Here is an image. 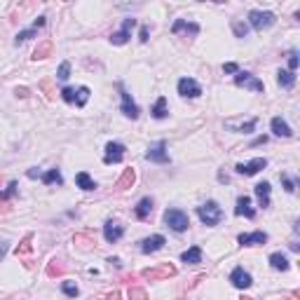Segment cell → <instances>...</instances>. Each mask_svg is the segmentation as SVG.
Returning <instances> with one entry per match:
<instances>
[{"instance_id":"obj_34","label":"cell","mask_w":300,"mask_h":300,"mask_svg":"<svg viewBox=\"0 0 300 300\" xmlns=\"http://www.w3.org/2000/svg\"><path fill=\"white\" fill-rule=\"evenodd\" d=\"M87 99H89V87H80V89H77V94H75V103L82 108L87 103Z\"/></svg>"},{"instance_id":"obj_15","label":"cell","mask_w":300,"mask_h":300,"mask_svg":"<svg viewBox=\"0 0 300 300\" xmlns=\"http://www.w3.org/2000/svg\"><path fill=\"white\" fill-rule=\"evenodd\" d=\"M235 214H237V216H247V218H253V216H256V209L251 206V197H247V195H242V197L237 200Z\"/></svg>"},{"instance_id":"obj_51","label":"cell","mask_w":300,"mask_h":300,"mask_svg":"<svg viewBox=\"0 0 300 300\" xmlns=\"http://www.w3.org/2000/svg\"><path fill=\"white\" fill-rule=\"evenodd\" d=\"M108 300H122V298H120V293H118V291H113V293L108 296Z\"/></svg>"},{"instance_id":"obj_40","label":"cell","mask_w":300,"mask_h":300,"mask_svg":"<svg viewBox=\"0 0 300 300\" xmlns=\"http://www.w3.org/2000/svg\"><path fill=\"white\" fill-rule=\"evenodd\" d=\"M296 68H298V52L291 50L289 52V71L291 73H296Z\"/></svg>"},{"instance_id":"obj_46","label":"cell","mask_w":300,"mask_h":300,"mask_svg":"<svg viewBox=\"0 0 300 300\" xmlns=\"http://www.w3.org/2000/svg\"><path fill=\"white\" fill-rule=\"evenodd\" d=\"M40 87H43L45 92H47V99H54V94H52V85H50V82H43Z\"/></svg>"},{"instance_id":"obj_5","label":"cell","mask_w":300,"mask_h":300,"mask_svg":"<svg viewBox=\"0 0 300 300\" xmlns=\"http://www.w3.org/2000/svg\"><path fill=\"white\" fill-rule=\"evenodd\" d=\"M178 94L185 99H197L202 97V87L193 77H183V80H178Z\"/></svg>"},{"instance_id":"obj_7","label":"cell","mask_w":300,"mask_h":300,"mask_svg":"<svg viewBox=\"0 0 300 300\" xmlns=\"http://www.w3.org/2000/svg\"><path fill=\"white\" fill-rule=\"evenodd\" d=\"M235 82H237V87H249V89H253V92H263V89H265V85H263L258 77H253L251 73H244V71H239V73L235 75Z\"/></svg>"},{"instance_id":"obj_28","label":"cell","mask_w":300,"mask_h":300,"mask_svg":"<svg viewBox=\"0 0 300 300\" xmlns=\"http://www.w3.org/2000/svg\"><path fill=\"white\" fill-rule=\"evenodd\" d=\"M277 80H279V85L284 87V89H291V87L296 85V73H291V71H279Z\"/></svg>"},{"instance_id":"obj_10","label":"cell","mask_w":300,"mask_h":300,"mask_svg":"<svg viewBox=\"0 0 300 300\" xmlns=\"http://www.w3.org/2000/svg\"><path fill=\"white\" fill-rule=\"evenodd\" d=\"M122 235H125V227L120 223H115V221H108V223L103 225V237H106V242H110V244L120 242Z\"/></svg>"},{"instance_id":"obj_25","label":"cell","mask_w":300,"mask_h":300,"mask_svg":"<svg viewBox=\"0 0 300 300\" xmlns=\"http://www.w3.org/2000/svg\"><path fill=\"white\" fill-rule=\"evenodd\" d=\"M66 275V265H64V260H50L47 263V277H64Z\"/></svg>"},{"instance_id":"obj_22","label":"cell","mask_w":300,"mask_h":300,"mask_svg":"<svg viewBox=\"0 0 300 300\" xmlns=\"http://www.w3.org/2000/svg\"><path fill=\"white\" fill-rule=\"evenodd\" d=\"M134 181H136L134 169H125V174H122V176L118 178V183H115V188H118V190H127V188L134 185Z\"/></svg>"},{"instance_id":"obj_16","label":"cell","mask_w":300,"mask_h":300,"mask_svg":"<svg viewBox=\"0 0 300 300\" xmlns=\"http://www.w3.org/2000/svg\"><path fill=\"white\" fill-rule=\"evenodd\" d=\"M242 247H253V244H265L268 242V235L265 232H249V235H239L237 239Z\"/></svg>"},{"instance_id":"obj_54","label":"cell","mask_w":300,"mask_h":300,"mask_svg":"<svg viewBox=\"0 0 300 300\" xmlns=\"http://www.w3.org/2000/svg\"><path fill=\"white\" fill-rule=\"evenodd\" d=\"M239 300H251V298H239Z\"/></svg>"},{"instance_id":"obj_31","label":"cell","mask_w":300,"mask_h":300,"mask_svg":"<svg viewBox=\"0 0 300 300\" xmlns=\"http://www.w3.org/2000/svg\"><path fill=\"white\" fill-rule=\"evenodd\" d=\"M31 242H33V235H26L22 242H19V247L14 249V253H17V256H26V253H31V251H33Z\"/></svg>"},{"instance_id":"obj_3","label":"cell","mask_w":300,"mask_h":300,"mask_svg":"<svg viewBox=\"0 0 300 300\" xmlns=\"http://www.w3.org/2000/svg\"><path fill=\"white\" fill-rule=\"evenodd\" d=\"M164 223L169 225L174 232H183V230H188L190 221H188V216L183 214L181 209H167L164 211Z\"/></svg>"},{"instance_id":"obj_47","label":"cell","mask_w":300,"mask_h":300,"mask_svg":"<svg viewBox=\"0 0 300 300\" xmlns=\"http://www.w3.org/2000/svg\"><path fill=\"white\" fill-rule=\"evenodd\" d=\"M5 253H7V242H0V260H2Z\"/></svg>"},{"instance_id":"obj_27","label":"cell","mask_w":300,"mask_h":300,"mask_svg":"<svg viewBox=\"0 0 300 300\" xmlns=\"http://www.w3.org/2000/svg\"><path fill=\"white\" fill-rule=\"evenodd\" d=\"M183 263H188V265H195V263H200L202 260V249L200 247H193V249H188L185 253L181 256Z\"/></svg>"},{"instance_id":"obj_36","label":"cell","mask_w":300,"mask_h":300,"mask_svg":"<svg viewBox=\"0 0 300 300\" xmlns=\"http://www.w3.org/2000/svg\"><path fill=\"white\" fill-rule=\"evenodd\" d=\"M232 31H235L237 38H247L249 26H247V24H242V22H235V24H232Z\"/></svg>"},{"instance_id":"obj_6","label":"cell","mask_w":300,"mask_h":300,"mask_svg":"<svg viewBox=\"0 0 300 300\" xmlns=\"http://www.w3.org/2000/svg\"><path fill=\"white\" fill-rule=\"evenodd\" d=\"M146 157L150 162H157V164H167L169 162V150H167V143L164 141H157L155 146H150L148 152H146Z\"/></svg>"},{"instance_id":"obj_23","label":"cell","mask_w":300,"mask_h":300,"mask_svg":"<svg viewBox=\"0 0 300 300\" xmlns=\"http://www.w3.org/2000/svg\"><path fill=\"white\" fill-rule=\"evenodd\" d=\"M270 265L275 270H279V272H286V270L291 268L289 258L284 256V253H272V256H270Z\"/></svg>"},{"instance_id":"obj_43","label":"cell","mask_w":300,"mask_h":300,"mask_svg":"<svg viewBox=\"0 0 300 300\" xmlns=\"http://www.w3.org/2000/svg\"><path fill=\"white\" fill-rule=\"evenodd\" d=\"M225 73H239V68H237V64H225L223 66Z\"/></svg>"},{"instance_id":"obj_24","label":"cell","mask_w":300,"mask_h":300,"mask_svg":"<svg viewBox=\"0 0 300 300\" xmlns=\"http://www.w3.org/2000/svg\"><path fill=\"white\" fill-rule=\"evenodd\" d=\"M172 31H174V33L188 31L190 35H197V33H200V26H197V24H193V22H185V19H178V22H176V24L172 26Z\"/></svg>"},{"instance_id":"obj_38","label":"cell","mask_w":300,"mask_h":300,"mask_svg":"<svg viewBox=\"0 0 300 300\" xmlns=\"http://www.w3.org/2000/svg\"><path fill=\"white\" fill-rule=\"evenodd\" d=\"M281 183H284V190H286V193H296V181L289 178L286 174H281Z\"/></svg>"},{"instance_id":"obj_14","label":"cell","mask_w":300,"mask_h":300,"mask_svg":"<svg viewBox=\"0 0 300 300\" xmlns=\"http://www.w3.org/2000/svg\"><path fill=\"white\" fill-rule=\"evenodd\" d=\"M134 24H136V19H125V26H122V31L113 33V35H110V43H113V45H125V43H129V31L134 28Z\"/></svg>"},{"instance_id":"obj_13","label":"cell","mask_w":300,"mask_h":300,"mask_svg":"<svg viewBox=\"0 0 300 300\" xmlns=\"http://www.w3.org/2000/svg\"><path fill=\"white\" fill-rule=\"evenodd\" d=\"M164 244H167V239H164L162 235L146 237V239L141 242V251H143V253H155V251H160Z\"/></svg>"},{"instance_id":"obj_2","label":"cell","mask_w":300,"mask_h":300,"mask_svg":"<svg viewBox=\"0 0 300 300\" xmlns=\"http://www.w3.org/2000/svg\"><path fill=\"white\" fill-rule=\"evenodd\" d=\"M178 270L174 268L172 263H162V265H155V268H148L141 272L143 279H150V281H160V279H169V277H176Z\"/></svg>"},{"instance_id":"obj_1","label":"cell","mask_w":300,"mask_h":300,"mask_svg":"<svg viewBox=\"0 0 300 300\" xmlns=\"http://www.w3.org/2000/svg\"><path fill=\"white\" fill-rule=\"evenodd\" d=\"M197 216L204 225H218L223 221V209L216 202H206L202 206H197Z\"/></svg>"},{"instance_id":"obj_50","label":"cell","mask_w":300,"mask_h":300,"mask_svg":"<svg viewBox=\"0 0 300 300\" xmlns=\"http://www.w3.org/2000/svg\"><path fill=\"white\" fill-rule=\"evenodd\" d=\"M45 19H47V17H38V19H35V28H38V26H45Z\"/></svg>"},{"instance_id":"obj_20","label":"cell","mask_w":300,"mask_h":300,"mask_svg":"<svg viewBox=\"0 0 300 300\" xmlns=\"http://www.w3.org/2000/svg\"><path fill=\"white\" fill-rule=\"evenodd\" d=\"M73 244L77 249H82V251H92V249L97 247V239L92 235H75L73 237Z\"/></svg>"},{"instance_id":"obj_19","label":"cell","mask_w":300,"mask_h":300,"mask_svg":"<svg viewBox=\"0 0 300 300\" xmlns=\"http://www.w3.org/2000/svg\"><path fill=\"white\" fill-rule=\"evenodd\" d=\"M150 211H152V200H150V197H143V200L136 204V209H134V214H136L139 221H146L150 216Z\"/></svg>"},{"instance_id":"obj_35","label":"cell","mask_w":300,"mask_h":300,"mask_svg":"<svg viewBox=\"0 0 300 300\" xmlns=\"http://www.w3.org/2000/svg\"><path fill=\"white\" fill-rule=\"evenodd\" d=\"M61 291H64L66 296H71V298H77V293H80V289H77L75 284H71V281H64V284H61Z\"/></svg>"},{"instance_id":"obj_42","label":"cell","mask_w":300,"mask_h":300,"mask_svg":"<svg viewBox=\"0 0 300 300\" xmlns=\"http://www.w3.org/2000/svg\"><path fill=\"white\" fill-rule=\"evenodd\" d=\"M33 35H35V31H33V28H31V31H22L19 35H17V40H14V43H17V45H19V43H26L28 38H33Z\"/></svg>"},{"instance_id":"obj_30","label":"cell","mask_w":300,"mask_h":300,"mask_svg":"<svg viewBox=\"0 0 300 300\" xmlns=\"http://www.w3.org/2000/svg\"><path fill=\"white\" fill-rule=\"evenodd\" d=\"M14 193H17V183L12 181L10 185H7V188L0 193V211H7V200H10Z\"/></svg>"},{"instance_id":"obj_11","label":"cell","mask_w":300,"mask_h":300,"mask_svg":"<svg viewBox=\"0 0 300 300\" xmlns=\"http://www.w3.org/2000/svg\"><path fill=\"white\" fill-rule=\"evenodd\" d=\"M230 281L235 284L237 289H249V286L253 284L251 275H249L244 268H235V270H232V275H230Z\"/></svg>"},{"instance_id":"obj_12","label":"cell","mask_w":300,"mask_h":300,"mask_svg":"<svg viewBox=\"0 0 300 300\" xmlns=\"http://www.w3.org/2000/svg\"><path fill=\"white\" fill-rule=\"evenodd\" d=\"M120 94H122V113H125L127 118L136 120V118H139V106L131 101V94H127L122 85H120Z\"/></svg>"},{"instance_id":"obj_37","label":"cell","mask_w":300,"mask_h":300,"mask_svg":"<svg viewBox=\"0 0 300 300\" xmlns=\"http://www.w3.org/2000/svg\"><path fill=\"white\" fill-rule=\"evenodd\" d=\"M56 77H59V80H68V77H71V64H68V61H64V64L59 66Z\"/></svg>"},{"instance_id":"obj_17","label":"cell","mask_w":300,"mask_h":300,"mask_svg":"<svg viewBox=\"0 0 300 300\" xmlns=\"http://www.w3.org/2000/svg\"><path fill=\"white\" fill-rule=\"evenodd\" d=\"M272 131H275V136H281V139H291L293 136L291 127L281 118H272Z\"/></svg>"},{"instance_id":"obj_45","label":"cell","mask_w":300,"mask_h":300,"mask_svg":"<svg viewBox=\"0 0 300 300\" xmlns=\"http://www.w3.org/2000/svg\"><path fill=\"white\" fill-rule=\"evenodd\" d=\"M148 35H150L148 26H143V28H141V43H148Z\"/></svg>"},{"instance_id":"obj_8","label":"cell","mask_w":300,"mask_h":300,"mask_svg":"<svg viewBox=\"0 0 300 300\" xmlns=\"http://www.w3.org/2000/svg\"><path fill=\"white\" fill-rule=\"evenodd\" d=\"M268 167V160L265 157H256V160H251L249 164H237L235 172L242 174V176H253V174H258L260 169H265Z\"/></svg>"},{"instance_id":"obj_52","label":"cell","mask_w":300,"mask_h":300,"mask_svg":"<svg viewBox=\"0 0 300 300\" xmlns=\"http://www.w3.org/2000/svg\"><path fill=\"white\" fill-rule=\"evenodd\" d=\"M108 263H110V265H115V268H120V258H108Z\"/></svg>"},{"instance_id":"obj_9","label":"cell","mask_w":300,"mask_h":300,"mask_svg":"<svg viewBox=\"0 0 300 300\" xmlns=\"http://www.w3.org/2000/svg\"><path fill=\"white\" fill-rule=\"evenodd\" d=\"M125 146L122 143H108L106 146V155H103V162L106 164H118V162H122V157H125Z\"/></svg>"},{"instance_id":"obj_49","label":"cell","mask_w":300,"mask_h":300,"mask_svg":"<svg viewBox=\"0 0 300 300\" xmlns=\"http://www.w3.org/2000/svg\"><path fill=\"white\" fill-rule=\"evenodd\" d=\"M265 141H268V136H260V139H256V141H253V143H251V146H263Z\"/></svg>"},{"instance_id":"obj_26","label":"cell","mask_w":300,"mask_h":300,"mask_svg":"<svg viewBox=\"0 0 300 300\" xmlns=\"http://www.w3.org/2000/svg\"><path fill=\"white\" fill-rule=\"evenodd\" d=\"M150 113H152V118H155V120H164V118H167V115H169V110H167V99H164V97L157 99V103L152 106V110H150Z\"/></svg>"},{"instance_id":"obj_29","label":"cell","mask_w":300,"mask_h":300,"mask_svg":"<svg viewBox=\"0 0 300 300\" xmlns=\"http://www.w3.org/2000/svg\"><path fill=\"white\" fill-rule=\"evenodd\" d=\"M75 183H77V188H82V190H94L97 188V183L89 178V174L87 172H80L75 176Z\"/></svg>"},{"instance_id":"obj_33","label":"cell","mask_w":300,"mask_h":300,"mask_svg":"<svg viewBox=\"0 0 300 300\" xmlns=\"http://www.w3.org/2000/svg\"><path fill=\"white\" fill-rule=\"evenodd\" d=\"M129 300H148V291L141 286H129Z\"/></svg>"},{"instance_id":"obj_53","label":"cell","mask_w":300,"mask_h":300,"mask_svg":"<svg viewBox=\"0 0 300 300\" xmlns=\"http://www.w3.org/2000/svg\"><path fill=\"white\" fill-rule=\"evenodd\" d=\"M284 300H296V296H291V298H284Z\"/></svg>"},{"instance_id":"obj_39","label":"cell","mask_w":300,"mask_h":300,"mask_svg":"<svg viewBox=\"0 0 300 300\" xmlns=\"http://www.w3.org/2000/svg\"><path fill=\"white\" fill-rule=\"evenodd\" d=\"M230 129H235V131H244V134H249V131H253L256 129V120H249L247 125H242V127H232V125H227Z\"/></svg>"},{"instance_id":"obj_44","label":"cell","mask_w":300,"mask_h":300,"mask_svg":"<svg viewBox=\"0 0 300 300\" xmlns=\"http://www.w3.org/2000/svg\"><path fill=\"white\" fill-rule=\"evenodd\" d=\"M14 94H17V97H22V99H26L28 97V89H26V87H17V89H14Z\"/></svg>"},{"instance_id":"obj_18","label":"cell","mask_w":300,"mask_h":300,"mask_svg":"<svg viewBox=\"0 0 300 300\" xmlns=\"http://www.w3.org/2000/svg\"><path fill=\"white\" fill-rule=\"evenodd\" d=\"M253 190H256V197H258V202H260V206H263V209H268L270 206V183L268 181L258 183Z\"/></svg>"},{"instance_id":"obj_48","label":"cell","mask_w":300,"mask_h":300,"mask_svg":"<svg viewBox=\"0 0 300 300\" xmlns=\"http://www.w3.org/2000/svg\"><path fill=\"white\" fill-rule=\"evenodd\" d=\"M43 174L40 172H35V169H28V178H40Z\"/></svg>"},{"instance_id":"obj_41","label":"cell","mask_w":300,"mask_h":300,"mask_svg":"<svg viewBox=\"0 0 300 300\" xmlns=\"http://www.w3.org/2000/svg\"><path fill=\"white\" fill-rule=\"evenodd\" d=\"M61 97H64L66 103H73V101H75V89H71V87H66L64 92H61Z\"/></svg>"},{"instance_id":"obj_32","label":"cell","mask_w":300,"mask_h":300,"mask_svg":"<svg viewBox=\"0 0 300 300\" xmlns=\"http://www.w3.org/2000/svg\"><path fill=\"white\" fill-rule=\"evenodd\" d=\"M40 178H43V183H47V185H52V183H56V185H61V183H64V178H61V174H59V169H50V172L43 174Z\"/></svg>"},{"instance_id":"obj_4","label":"cell","mask_w":300,"mask_h":300,"mask_svg":"<svg viewBox=\"0 0 300 300\" xmlns=\"http://www.w3.org/2000/svg\"><path fill=\"white\" fill-rule=\"evenodd\" d=\"M275 22H277V17H275L272 12L253 10L251 14H249V24H251L256 31H265V28H270V26H272Z\"/></svg>"},{"instance_id":"obj_21","label":"cell","mask_w":300,"mask_h":300,"mask_svg":"<svg viewBox=\"0 0 300 300\" xmlns=\"http://www.w3.org/2000/svg\"><path fill=\"white\" fill-rule=\"evenodd\" d=\"M54 50V43L52 40H43V43L35 47V52H33V61H40V59H47Z\"/></svg>"}]
</instances>
